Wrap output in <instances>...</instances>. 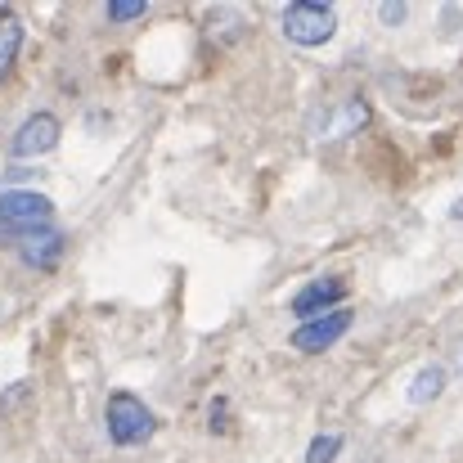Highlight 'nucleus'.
<instances>
[{"instance_id":"nucleus-1","label":"nucleus","mask_w":463,"mask_h":463,"mask_svg":"<svg viewBox=\"0 0 463 463\" xmlns=\"http://www.w3.org/2000/svg\"><path fill=\"white\" fill-rule=\"evenodd\" d=\"M104 428L113 446H145L157 432V414L136 392H113L104 405Z\"/></svg>"},{"instance_id":"nucleus-2","label":"nucleus","mask_w":463,"mask_h":463,"mask_svg":"<svg viewBox=\"0 0 463 463\" xmlns=\"http://www.w3.org/2000/svg\"><path fill=\"white\" fill-rule=\"evenodd\" d=\"M279 23H284V36H288L293 45L315 50V45H324V41L337 32V9H333L328 0H298V5L284 9Z\"/></svg>"},{"instance_id":"nucleus-3","label":"nucleus","mask_w":463,"mask_h":463,"mask_svg":"<svg viewBox=\"0 0 463 463\" xmlns=\"http://www.w3.org/2000/svg\"><path fill=\"white\" fill-rule=\"evenodd\" d=\"M5 243H18V257L32 266V270H54L68 239L54 230V225H41V230H0Z\"/></svg>"},{"instance_id":"nucleus-4","label":"nucleus","mask_w":463,"mask_h":463,"mask_svg":"<svg viewBox=\"0 0 463 463\" xmlns=\"http://www.w3.org/2000/svg\"><path fill=\"white\" fill-rule=\"evenodd\" d=\"M54 203L36 189H5L0 194V230H41L50 225Z\"/></svg>"},{"instance_id":"nucleus-5","label":"nucleus","mask_w":463,"mask_h":463,"mask_svg":"<svg viewBox=\"0 0 463 463\" xmlns=\"http://www.w3.org/2000/svg\"><path fill=\"white\" fill-rule=\"evenodd\" d=\"M351 310H328V315H319V319H307V324H298L293 328V346L302 351V355H324L328 346H337L342 337H346V328H351Z\"/></svg>"},{"instance_id":"nucleus-6","label":"nucleus","mask_w":463,"mask_h":463,"mask_svg":"<svg viewBox=\"0 0 463 463\" xmlns=\"http://www.w3.org/2000/svg\"><path fill=\"white\" fill-rule=\"evenodd\" d=\"M59 136H63L59 118H54V113H45V109H36V113L14 131L9 154L14 157H45V154H54V149H59Z\"/></svg>"},{"instance_id":"nucleus-7","label":"nucleus","mask_w":463,"mask_h":463,"mask_svg":"<svg viewBox=\"0 0 463 463\" xmlns=\"http://www.w3.org/2000/svg\"><path fill=\"white\" fill-rule=\"evenodd\" d=\"M342 302H346V279L342 275H324V279H310L307 288L293 298V315H302V324H307V319H319L328 310H342Z\"/></svg>"},{"instance_id":"nucleus-8","label":"nucleus","mask_w":463,"mask_h":463,"mask_svg":"<svg viewBox=\"0 0 463 463\" xmlns=\"http://www.w3.org/2000/svg\"><path fill=\"white\" fill-rule=\"evenodd\" d=\"M18 54H23V18L14 9H0V81L14 72Z\"/></svg>"},{"instance_id":"nucleus-9","label":"nucleus","mask_w":463,"mask_h":463,"mask_svg":"<svg viewBox=\"0 0 463 463\" xmlns=\"http://www.w3.org/2000/svg\"><path fill=\"white\" fill-rule=\"evenodd\" d=\"M360 127H369V104H364L360 95H351V99L337 109V118L324 127V136H351V131H360Z\"/></svg>"},{"instance_id":"nucleus-10","label":"nucleus","mask_w":463,"mask_h":463,"mask_svg":"<svg viewBox=\"0 0 463 463\" xmlns=\"http://www.w3.org/2000/svg\"><path fill=\"white\" fill-rule=\"evenodd\" d=\"M446 392V369L441 364H423L419 373H414V383H410V401L414 405H428V401H437Z\"/></svg>"},{"instance_id":"nucleus-11","label":"nucleus","mask_w":463,"mask_h":463,"mask_svg":"<svg viewBox=\"0 0 463 463\" xmlns=\"http://www.w3.org/2000/svg\"><path fill=\"white\" fill-rule=\"evenodd\" d=\"M342 446H346V437H337V432H319V437L307 446V463H337Z\"/></svg>"},{"instance_id":"nucleus-12","label":"nucleus","mask_w":463,"mask_h":463,"mask_svg":"<svg viewBox=\"0 0 463 463\" xmlns=\"http://www.w3.org/2000/svg\"><path fill=\"white\" fill-rule=\"evenodd\" d=\"M104 14H109V23H136L149 14V0H109Z\"/></svg>"},{"instance_id":"nucleus-13","label":"nucleus","mask_w":463,"mask_h":463,"mask_svg":"<svg viewBox=\"0 0 463 463\" xmlns=\"http://www.w3.org/2000/svg\"><path fill=\"white\" fill-rule=\"evenodd\" d=\"M207 428H212L216 437L230 432V401H225V396H212V405H207Z\"/></svg>"},{"instance_id":"nucleus-14","label":"nucleus","mask_w":463,"mask_h":463,"mask_svg":"<svg viewBox=\"0 0 463 463\" xmlns=\"http://www.w3.org/2000/svg\"><path fill=\"white\" fill-rule=\"evenodd\" d=\"M378 18H383L387 27H401V23L410 18V5H383V9H378Z\"/></svg>"}]
</instances>
